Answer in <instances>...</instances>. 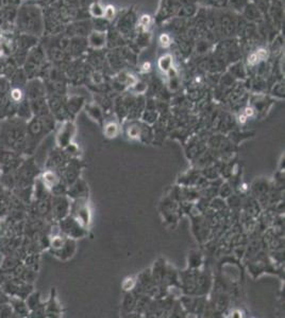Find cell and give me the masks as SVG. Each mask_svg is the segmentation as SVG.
Segmentation results:
<instances>
[{
	"mask_svg": "<svg viewBox=\"0 0 285 318\" xmlns=\"http://www.w3.org/2000/svg\"><path fill=\"white\" fill-rule=\"evenodd\" d=\"M230 3H231V6H233L234 8H243L244 6L247 5V2L246 0H230Z\"/></svg>",
	"mask_w": 285,
	"mask_h": 318,
	"instance_id": "obj_22",
	"label": "cell"
},
{
	"mask_svg": "<svg viewBox=\"0 0 285 318\" xmlns=\"http://www.w3.org/2000/svg\"><path fill=\"white\" fill-rule=\"evenodd\" d=\"M9 303L11 304L14 314H17L21 317H29L30 310L28 305H27L25 299L18 298V297H10Z\"/></svg>",
	"mask_w": 285,
	"mask_h": 318,
	"instance_id": "obj_11",
	"label": "cell"
},
{
	"mask_svg": "<svg viewBox=\"0 0 285 318\" xmlns=\"http://www.w3.org/2000/svg\"><path fill=\"white\" fill-rule=\"evenodd\" d=\"M86 192H87V187L84 184V182H82L81 180H77L76 182H73L71 185L68 186L66 195L71 200L85 199Z\"/></svg>",
	"mask_w": 285,
	"mask_h": 318,
	"instance_id": "obj_9",
	"label": "cell"
},
{
	"mask_svg": "<svg viewBox=\"0 0 285 318\" xmlns=\"http://www.w3.org/2000/svg\"><path fill=\"white\" fill-rule=\"evenodd\" d=\"M118 133V126L116 123H109L106 125V128H105V134L107 137L109 138H113L117 135Z\"/></svg>",
	"mask_w": 285,
	"mask_h": 318,
	"instance_id": "obj_17",
	"label": "cell"
},
{
	"mask_svg": "<svg viewBox=\"0 0 285 318\" xmlns=\"http://www.w3.org/2000/svg\"><path fill=\"white\" fill-rule=\"evenodd\" d=\"M40 179L43 182V184L45 185L46 188H47L49 191H50V189L52 188V187L61 180L60 175L58 174L57 171L47 170V169H46L45 172H43L40 175Z\"/></svg>",
	"mask_w": 285,
	"mask_h": 318,
	"instance_id": "obj_13",
	"label": "cell"
},
{
	"mask_svg": "<svg viewBox=\"0 0 285 318\" xmlns=\"http://www.w3.org/2000/svg\"><path fill=\"white\" fill-rule=\"evenodd\" d=\"M76 251V243L73 239L67 238L65 244H64L60 249L53 251V256H56L60 260H68L71 258Z\"/></svg>",
	"mask_w": 285,
	"mask_h": 318,
	"instance_id": "obj_10",
	"label": "cell"
},
{
	"mask_svg": "<svg viewBox=\"0 0 285 318\" xmlns=\"http://www.w3.org/2000/svg\"><path fill=\"white\" fill-rule=\"evenodd\" d=\"M150 69V64L149 63H145L144 64V70H149Z\"/></svg>",
	"mask_w": 285,
	"mask_h": 318,
	"instance_id": "obj_23",
	"label": "cell"
},
{
	"mask_svg": "<svg viewBox=\"0 0 285 318\" xmlns=\"http://www.w3.org/2000/svg\"><path fill=\"white\" fill-rule=\"evenodd\" d=\"M90 13L93 14L95 17H97V18L104 17L105 9H104L103 7H101L99 4H94L93 6L90 7Z\"/></svg>",
	"mask_w": 285,
	"mask_h": 318,
	"instance_id": "obj_18",
	"label": "cell"
},
{
	"mask_svg": "<svg viewBox=\"0 0 285 318\" xmlns=\"http://www.w3.org/2000/svg\"><path fill=\"white\" fill-rule=\"evenodd\" d=\"M15 188L14 189H30L33 187L35 180L40 176V170L33 158L27 157L22 166L14 172ZM13 189V190H14Z\"/></svg>",
	"mask_w": 285,
	"mask_h": 318,
	"instance_id": "obj_3",
	"label": "cell"
},
{
	"mask_svg": "<svg viewBox=\"0 0 285 318\" xmlns=\"http://www.w3.org/2000/svg\"><path fill=\"white\" fill-rule=\"evenodd\" d=\"M88 42L89 45L93 47V48H103V47L106 45V34L105 32H93L89 37H88Z\"/></svg>",
	"mask_w": 285,
	"mask_h": 318,
	"instance_id": "obj_15",
	"label": "cell"
},
{
	"mask_svg": "<svg viewBox=\"0 0 285 318\" xmlns=\"http://www.w3.org/2000/svg\"><path fill=\"white\" fill-rule=\"evenodd\" d=\"M160 43L164 47L169 46L170 45V37L167 34H162L160 37Z\"/></svg>",
	"mask_w": 285,
	"mask_h": 318,
	"instance_id": "obj_21",
	"label": "cell"
},
{
	"mask_svg": "<svg viewBox=\"0 0 285 318\" xmlns=\"http://www.w3.org/2000/svg\"><path fill=\"white\" fill-rule=\"evenodd\" d=\"M27 156L22 155L11 149L0 147V164L3 168V174L15 172L22 166Z\"/></svg>",
	"mask_w": 285,
	"mask_h": 318,
	"instance_id": "obj_4",
	"label": "cell"
},
{
	"mask_svg": "<svg viewBox=\"0 0 285 318\" xmlns=\"http://www.w3.org/2000/svg\"><path fill=\"white\" fill-rule=\"evenodd\" d=\"M25 301L29 307L30 313L44 307V303H42V301H41V295L39 292L32 291L28 296H27V298L25 299Z\"/></svg>",
	"mask_w": 285,
	"mask_h": 318,
	"instance_id": "obj_14",
	"label": "cell"
},
{
	"mask_svg": "<svg viewBox=\"0 0 285 318\" xmlns=\"http://www.w3.org/2000/svg\"><path fill=\"white\" fill-rule=\"evenodd\" d=\"M56 120L53 115H47L43 117L33 116L29 121H27V147L25 155L31 156L41 140L49 133H51Z\"/></svg>",
	"mask_w": 285,
	"mask_h": 318,
	"instance_id": "obj_2",
	"label": "cell"
},
{
	"mask_svg": "<svg viewBox=\"0 0 285 318\" xmlns=\"http://www.w3.org/2000/svg\"><path fill=\"white\" fill-rule=\"evenodd\" d=\"M15 117L20 118L24 121H29L33 117L30 101L27 98H25L22 102H20L17 104L16 111H15Z\"/></svg>",
	"mask_w": 285,
	"mask_h": 318,
	"instance_id": "obj_12",
	"label": "cell"
},
{
	"mask_svg": "<svg viewBox=\"0 0 285 318\" xmlns=\"http://www.w3.org/2000/svg\"><path fill=\"white\" fill-rule=\"evenodd\" d=\"M3 174V168H2V164H0V176Z\"/></svg>",
	"mask_w": 285,
	"mask_h": 318,
	"instance_id": "obj_24",
	"label": "cell"
},
{
	"mask_svg": "<svg viewBox=\"0 0 285 318\" xmlns=\"http://www.w3.org/2000/svg\"><path fill=\"white\" fill-rule=\"evenodd\" d=\"M75 133V126L70 121H65L57 135V144L60 148H64L71 143V139Z\"/></svg>",
	"mask_w": 285,
	"mask_h": 318,
	"instance_id": "obj_7",
	"label": "cell"
},
{
	"mask_svg": "<svg viewBox=\"0 0 285 318\" xmlns=\"http://www.w3.org/2000/svg\"><path fill=\"white\" fill-rule=\"evenodd\" d=\"M171 64H172V60L170 55H165V57H163L160 60L159 66L163 71H169L171 69Z\"/></svg>",
	"mask_w": 285,
	"mask_h": 318,
	"instance_id": "obj_16",
	"label": "cell"
},
{
	"mask_svg": "<svg viewBox=\"0 0 285 318\" xmlns=\"http://www.w3.org/2000/svg\"><path fill=\"white\" fill-rule=\"evenodd\" d=\"M0 147L25 155L27 147V121L15 116L0 121Z\"/></svg>",
	"mask_w": 285,
	"mask_h": 318,
	"instance_id": "obj_1",
	"label": "cell"
},
{
	"mask_svg": "<svg viewBox=\"0 0 285 318\" xmlns=\"http://www.w3.org/2000/svg\"><path fill=\"white\" fill-rule=\"evenodd\" d=\"M87 111H88V114L90 117H93L94 119L101 120V110L96 105H88Z\"/></svg>",
	"mask_w": 285,
	"mask_h": 318,
	"instance_id": "obj_19",
	"label": "cell"
},
{
	"mask_svg": "<svg viewBox=\"0 0 285 318\" xmlns=\"http://www.w3.org/2000/svg\"><path fill=\"white\" fill-rule=\"evenodd\" d=\"M114 15H115V11H114L113 7H108L107 9H105L104 16L106 18H108V20H112V18L114 17Z\"/></svg>",
	"mask_w": 285,
	"mask_h": 318,
	"instance_id": "obj_20",
	"label": "cell"
},
{
	"mask_svg": "<svg viewBox=\"0 0 285 318\" xmlns=\"http://www.w3.org/2000/svg\"><path fill=\"white\" fill-rule=\"evenodd\" d=\"M26 98L29 101L45 98V87L39 80H32L27 84Z\"/></svg>",
	"mask_w": 285,
	"mask_h": 318,
	"instance_id": "obj_8",
	"label": "cell"
},
{
	"mask_svg": "<svg viewBox=\"0 0 285 318\" xmlns=\"http://www.w3.org/2000/svg\"><path fill=\"white\" fill-rule=\"evenodd\" d=\"M59 228L63 236L70 239H77L84 235V227L70 214L59 221Z\"/></svg>",
	"mask_w": 285,
	"mask_h": 318,
	"instance_id": "obj_6",
	"label": "cell"
},
{
	"mask_svg": "<svg viewBox=\"0 0 285 318\" xmlns=\"http://www.w3.org/2000/svg\"><path fill=\"white\" fill-rule=\"evenodd\" d=\"M69 198L66 195H52L51 196V212L50 217L52 220L59 222L60 220L67 217L70 211Z\"/></svg>",
	"mask_w": 285,
	"mask_h": 318,
	"instance_id": "obj_5",
	"label": "cell"
}]
</instances>
